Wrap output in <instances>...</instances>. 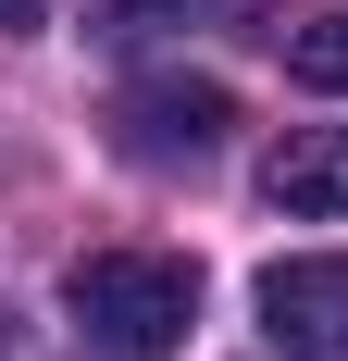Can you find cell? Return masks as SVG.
<instances>
[{
	"label": "cell",
	"mask_w": 348,
	"mask_h": 361,
	"mask_svg": "<svg viewBox=\"0 0 348 361\" xmlns=\"http://www.w3.org/2000/svg\"><path fill=\"white\" fill-rule=\"evenodd\" d=\"M63 312H75V336L112 349V361H174L187 324H199V274L174 250H87L63 274Z\"/></svg>",
	"instance_id": "6da1fadb"
},
{
	"label": "cell",
	"mask_w": 348,
	"mask_h": 361,
	"mask_svg": "<svg viewBox=\"0 0 348 361\" xmlns=\"http://www.w3.org/2000/svg\"><path fill=\"white\" fill-rule=\"evenodd\" d=\"M224 125H237V100L211 75H137L112 100V149L125 162H199V149H224Z\"/></svg>",
	"instance_id": "7a4b0ae2"
},
{
	"label": "cell",
	"mask_w": 348,
	"mask_h": 361,
	"mask_svg": "<svg viewBox=\"0 0 348 361\" xmlns=\"http://www.w3.org/2000/svg\"><path fill=\"white\" fill-rule=\"evenodd\" d=\"M261 336H274L286 361H348V250L274 262V274H261Z\"/></svg>",
	"instance_id": "3957f363"
},
{
	"label": "cell",
	"mask_w": 348,
	"mask_h": 361,
	"mask_svg": "<svg viewBox=\"0 0 348 361\" xmlns=\"http://www.w3.org/2000/svg\"><path fill=\"white\" fill-rule=\"evenodd\" d=\"M261 200H274L286 224H323V212H348V125H299V137L261 162Z\"/></svg>",
	"instance_id": "277c9868"
},
{
	"label": "cell",
	"mask_w": 348,
	"mask_h": 361,
	"mask_svg": "<svg viewBox=\"0 0 348 361\" xmlns=\"http://www.w3.org/2000/svg\"><path fill=\"white\" fill-rule=\"evenodd\" d=\"M174 25H237V37H286L274 0H87V37L137 50V37H174Z\"/></svg>",
	"instance_id": "5b68a950"
},
{
	"label": "cell",
	"mask_w": 348,
	"mask_h": 361,
	"mask_svg": "<svg viewBox=\"0 0 348 361\" xmlns=\"http://www.w3.org/2000/svg\"><path fill=\"white\" fill-rule=\"evenodd\" d=\"M286 75L323 87V100H348V13H299L286 25Z\"/></svg>",
	"instance_id": "8992f818"
},
{
	"label": "cell",
	"mask_w": 348,
	"mask_h": 361,
	"mask_svg": "<svg viewBox=\"0 0 348 361\" xmlns=\"http://www.w3.org/2000/svg\"><path fill=\"white\" fill-rule=\"evenodd\" d=\"M25 25H50V0H0V37H25Z\"/></svg>",
	"instance_id": "52a82bcc"
},
{
	"label": "cell",
	"mask_w": 348,
	"mask_h": 361,
	"mask_svg": "<svg viewBox=\"0 0 348 361\" xmlns=\"http://www.w3.org/2000/svg\"><path fill=\"white\" fill-rule=\"evenodd\" d=\"M0 361H13V336H0Z\"/></svg>",
	"instance_id": "ba28073f"
}]
</instances>
